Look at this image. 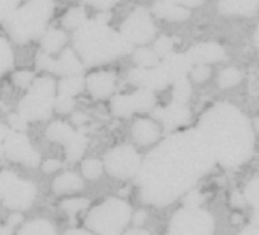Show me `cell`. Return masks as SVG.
Returning <instances> with one entry per match:
<instances>
[{
    "label": "cell",
    "mask_w": 259,
    "mask_h": 235,
    "mask_svg": "<svg viewBox=\"0 0 259 235\" xmlns=\"http://www.w3.org/2000/svg\"><path fill=\"white\" fill-rule=\"evenodd\" d=\"M83 187V181L80 179L79 175L76 173H62L61 176H58L55 181H53V191L58 193V194H67V193H74V191H79L82 190Z\"/></svg>",
    "instance_id": "7402d4cb"
},
{
    "label": "cell",
    "mask_w": 259,
    "mask_h": 235,
    "mask_svg": "<svg viewBox=\"0 0 259 235\" xmlns=\"http://www.w3.org/2000/svg\"><path fill=\"white\" fill-rule=\"evenodd\" d=\"M18 235H58L55 228L47 222V220H33V222H29L27 225H24Z\"/></svg>",
    "instance_id": "f1b7e54d"
},
{
    "label": "cell",
    "mask_w": 259,
    "mask_h": 235,
    "mask_svg": "<svg viewBox=\"0 0 259 235\" xmlns=\"http://www.w3.org/2000/svg\"><path fill=\"white\" fill-rule=\"evenodd\" d=\"M14 65V53L9 43L0 36V76Z\"/></svg>",
    "instance_id": "d6a6232c"
},
{
    "label": "cell",
    "mask_w": 259,
    "mask_h": 235,
    "mask_svg": "<svg viewBox=\"0 0 259 235\" xmlns=\"http://www.w3.org/2000/svg\"><path fill=\"white\" fill-rule=\"evenodd\" d=\"M64 146H65V155L68 161H77L87 149V138L82 134L76 132Z\"/></svg>",
    "instance_id": "4316f807"
},
{
    "label": "cell",
    "mask_w": 259,
    "mask_h": 235,
    "mask_svg": "<svg viewBox=\"0 0 259 235\" xmlns=\"http://www.w3.org/2000/svg\"><path fill=\"white\" fill-rule=\"evenodd\" d=\"M111 14L103 11L93 18H88L76 29L73 43L83 65L93 67L114 61L132 52L134 44L129 43L120 32L109 27Z\"/></svg>",
    "instance_id": "3957f363"
},
{
    "label": "cell",
    "mask_w": 259,
    "mask_h": 235,
    "mask_svg": "<svg viewBox=\"0 0 259 235\" xmlns=\"http://www.w3.org/2000/svg\"><path fill=\"white\" fill-rule=\"evenodd\" d=\"M35 64H36V68H38V70H42V71H50V73H53L55 59H53L50 55H47L46 52L39 50V52L36 53Z\"/></svg>",
    "instance_id": "8d00e7d4"
},
{
    "label": "cell",
    "mask_w": 259,
    "mask_h": 235,
    "mask_svg": "<svg viewBox=\"0 0 259 235\" xmlns=\"http://www.w3.org/2000/svg\"><path fill=\"white\" fill-rule=\"evenodd\" d=\"M83 70V64L77 53L73 49H65L58 59H55L53 73L61 74L62 77L67 76H80Z\"/></svg>",
    "instance_id": "e0dca14e"
},
{
    "label": "cell",
    "mask_w": 259,
    "mask_h": 235,
    "mask_svg": "<svg viewBox=\"0 0 259 235\" xmlns=\"http://www.w3.org/2000/svg\"><path fill=\"white\" fill-rule=\"evenodd\" d=\"M0 235H12V234H11V226H5V228H0Z\"/></svg>",
    "instance_id": "db71d44e"
},
{
    "label": "cell",
    "mask_w": 259,
    "mask_h": 235,
    "mask_svg": "<svg viewBox=\"0 0 259 235\" xmlns=\"http://www.w3.org/2000/svg\"><path fill=\"white\" fill-rule=\"evenodd\" d=\"M191 97V84L188 82L187 77L178 79L173 82V102L187 105V102Z\"/></svg>",
    "instance_id": "4dcf8cb0"
},
{
    "label": "cell",
    "mask_w": 259,
    "mask_h": 235,
    "mask_svg": "<svg viewBox=\"0 0 259 235\" xmlns=\"http://www.w3.org/2000/svg\"><path fill=\"white\" fill-rule=\"evenodd\" d=\"M17 181V176L11 172H2L0 173V198H3L9 188L14 185V182Z\"/></svg>",
    "instance_id": "60d3db41"
},
{
    "label": "cell",
    "mask_w": 259,
    "mask_h": 235,
    "mask_svg": "<svg viewBox=\"0 0 259 235\" xmlns=\"http://www.w3.org/2000/svg\"><path fill=\"white\" fill-rule=\"evenodd\" d=\"M83 2L94 6V8H97V9H100V11H108L114 5L118 3V0H83Z\"/></svg>",
    "instance_id": "ee69618b"
},
{
    "label": "cell",
    "mask_w": 259,
    "mask_h": 235,
    "mask_svg": "<svg viewBox=\"0 0 259 235\" xmlns=\"http://www.w3.org/2000/svg\"><path fill=\"white\" fill-rule=\"evenodd\" d=\"M129 81L144 90H162L165 88L168 84H171L168 73L165 71L164 65L159 62L156 67L152 68H135L129 73Z\"/></svg>",
    "instance_id": "7c38bea8"
},
{
    "label": "cell",
    "mask_w": 259,
    "mask_h": 235,
    "mask_svg": "<svg viewBox=\"0 0 259 235\" xmlns=\"http://www.w3.org/2000/svg\"><path fill=\"white\" fill-rule=\"evenodd\" d=\"M132 135L138 144L149 146V144H153L159 140L161 128L158 126L156 122H153L150 119H140L135 122V125L132 128Z\"/></svg>",
    "instance_id": "d6986e66"
},
{
    "label": "cell",
    "mask_w": 259,
    "mask_h": 235,
    "mask_svg": "<svg viewBox=\"0 0 259 235\" xmlns=\"http://www.w3.org/2000/svg\"><path fill=\"white\" fill-rule=\"evenodd\" d=\"M67 235H96V234H91V232H87V231H80V229H71V231H68Z\"/></svg>",
    "instance_id": "f5cc1de1"
},
{
    "label": "cell",
    "mask_w": 259,
    "mask_h": 235,
    "mask_svg": "<svg viewBox=\"0 0 259 235\" xmlns=\"http://www.w3.org/2000/svg\"><path fill=\"white\" fill-rule=\"evenodd\" d=\"M153 14L168 21H182L190 17V9L178 6L168 0H158L153 5Z\"/></svg>",
    "instance_id": "ffe728a7"
},
{
    "label": "cell",
    "mask_w": 259,
    "mask_h": 235,
    "mask_svg": "<svg viewBox=\"0 0 259 235\" xmlns=\"http://www.w3.org/2000/svg\"><path fill=\"white\" fill-rule=\"evenodd\" d=\"M56 85L49 76H41L33 79L29 87L27 94L18 103V114L26 122H39L50 117L55 108Z\"/></svg>",
    "instance_id": "8992f818"
},
{
    "label": "cell",
    "mask_w": 259,
    "mask_h": 235,
    "mask_svg": "<svg viewBox=\"0 0 259 235\" xmlns=\"http://www.w3.org/2000/svg\"><path fill=\"white\" fill-rule=\"evenodd\" d=\"M90 201L88 199H80V198H74V199H68L65 202H62V210L70 214V216H76L77 213L83 211L88 207Z\"/></svg>",
    "instance_id": "d590c367"
},
{
    "label": "cell",
    "mask_w": 259,
    "mask_h": 235,
    "mask_svg": "<svg viewBox=\"0 0 259 235\" xmlns=\"http://www.w3.org/2000/svg\"><path fill=\"white\" fill-rule=\"evenodd\" d=\"M87 11L82 6H76L67 11V14L62 18V24L68 29H79L87 21Z\"/></svg>",
    "instance_id": "f546056e"
},
{
    "label": "cell",
    "mask_w": 259,
    "mask_h": 235,
    "mask_svg": "<svg viewBox=\"0 0 259 235\" xmlns=\"http://www.w3.org/2000/svg\"><path fill=\"white\" fill-rule=\"evenodd\" d=\"M103 167H106L108 173H111L112 176L118 179H127L140 172L141 160L132 146L124 144L106 153Z\"/></svg>",
    "instance_id": "9c48e42d"
},
{
    "label": "cell",
    "mask_w": 259,
    "mask_h": 235,
    "mask_svg": "<svg viewBox=\"0 0 259 235\" xmlns=\"http://www.w3.org/2000/svg\"><path fill=\"white\" fill-rule=\"evenodd\" d=\"M134 61L138 64L140 68H152L156 67L161 61L153 49L149 47H140L134 52Z\"/></svg>",
    "instance_id": "83f0119b"
},
{
    "label": "cell",
    "mask_w": 259,
    "mask_h": 235,
    "mask_svg": "<svg viewBox=\"0 0 259 235\" xmlns=\"http://www.w3.org/2000/svg\"><path fill=\"white\" fill-rule=\"evenodd\" d=\"M165 68V71L168 73L170 76V81L171 84L178 79H182V77H187V74L191 71V68L194 67L193 62L190 61L188 55L187 53H171L170 56L164 58L162 62H161Z\"/></svg>",
    "instance_id": "ac0fdd59"
},
{
    "label": "cell",
    "mask_w": 259,
    "mask_h": 235,
    "mask_svg": "<svg viewBox=\"0 0 259 235\" xmlns=\"http://www.w3.org/2000/svg\"><path fill=\"white\" fill-rule=\"evenodd\" d=\"M255 43H256V46H258V49H259V24H258L256 32H255Z\"/></svg>",
    "instance_id": "11a10c76"
},
{
    "label": "cell",
    "mask_w": 259,
    "mask_h": 235,
    "mask_svg": "<svg viewBox=\"0 0 259 235\" xmlns=\"http://www.w3.org/2000/svg\"><path fill=\"white\" fill-rule=\"evenodd\" d=\"M3 153L9 160H14L27 167H36L39 163L38 152L33 150L27 137L21 132L8 131V134L3 140Z\"/></svg>",
    "instance_id": "8fae6325"
},
{
    "label": "cell",
    "mask_w": 259,
    "mask_h": 235,
    "mask_svg": "<svg viewBox=\"0 0 259 235\" xmlns=\"http://www.w3.org/2000/svg\"><path fill=\"white\" fill-rule=\"evenodd\" d=\"M156 97L153 91L140 88L131 94H118L112 97L111 108L118 117H129L135 112H146L155 108Z\"/></svg>",
    "instance_id": "30bf717a"
},
{
    "label": "cell",
    "mask_w": 259,
    "mask_h": 235,
    "mask_svg": "<svg viewBox=\"0 0 259 235\" xmlns=\"http://www.w3.org/2000/svg\"><path fill=\"white\" fill-rule=\"evenodd\" d=\"M76 134V131L65 122H55L47 128V138L53 143L65 144Z\"/></svg>",
    "instance_id": "cb8c5ba5"
},
{
    "label": "cell",
    "mask_w": 259,
    "mask_h": 235,
    "mask_svg": "<svg viewBox=\"0 0 259 235\" xmlns=\"http://www.w3.org/2000/svg\"><path fill=\"white\" fill-rule=\"evenodd\" d=\"M243 79V74L238 68L235 67H229V68H225L220 71L219 74V85L222 88H231V87H235L237 84H240Z\"/></svg>",
    "instance_id": "1f68e13d"
},
{
    "label": "cell",
    "mask_w": 259,
    "mask_h": 235,
    "mask_svg": "<svg viewBox=\"0 0 259 235\" xmlns=\"http://www.w3.org/2000/svg\"><path fill=\"white\" fill-rule=\"evenodd\" d=\"M120 33L132 44H147L156 35L155 23L146 8L134 9L123 21Z\"/></svg>",
    "instance_id": "ba28073f"
},
{
    "label": "cell",
    "mask_w": 259,
    "mask_h": 235,
    "mask_svg": "<svg viewBox=\"0 0 259 235\" xmlns=\"http://www.w3.org/2000/svg\"><path fill=\"white\" fill-rule=\"evenodd\" d=\"M74 108V99L73 97H68V96H62V94H58L56 99H55V109L61 114H67L70 112L71 109Z\"/></svg>",
    "instance_id": "ab89813d"
},
{
    "label": "cell",
    "mask_w": 259,
    "mask_h": 235,
    "mask_svg": "<svg viewBox=\"0 0 259 235\" xmlns=\"http://www.w3.org/2000/svg\"><path fill=\"white\" fill-rule=\"evenodd\" d=\"M23 220V217L20 216V214H12L11 217H9V225L11 226H15L17 223H20Z\"/></svg>",
    "instance_id": "816d5d0a"
},
{
    "label": "cell",
    "mask_w": 259,
    "mask_h": 235,
    "mask_svg": "<svg viewBox=\"0 0 259 235\" xmlns=\"http://www.w3.org/2000/svg\"><path fill=\"white\" fill-rule=\"evenodd\" d=\"M35 196H36V188L30 181L17 179L2 199L5 202V207L21 211L32 205Z\"/></svg>",
    "instance_id": "4fadbf2b"
},
{
    "label": "cell",
    "mask_w": 259,
    "mask_h": 235,
    "mask_svg": "<svg viewBox=\"0 0 259 235\" xmlns=\"http://www.w3.org/2000/svg\"><path fill=\"white\" fill-rule=\"evenodd\" d=\"M115 74L112 71H96L85 79V87L96 99H106L115 90Z\"/></svg>",
    "instance_id": "9a60e30c"
},
{
    "label": "cell",
    "mask_w": 259,
    "mask_h": 235,
    "mask_svg": "<svg viewBox=\"0 0 259 235\" xmlns=\"http://www.w3.org/2000/svg\"><path fill=\"white\" fill-rule=\"evenodd\" d=\"M153 117L158 119L167 131H175L190 122L191 112L187 105L171 102L165 108H156L153 111Z\"/></svg>",
    "instance_id": "5bb4252c"
},
{
    "label": "cell",
    "mask_w": 259,
    "mask_h": 235,
    "mask_svg": "<svg viewBox=\"0 0 259 235\" xmlns=\"http://www.w3.org/2000/svg\"><path fill=\"white\" fill-rule=\"evenodd\" d=\"M144 219H146V214H144L143 211H138V213L134 216V223L138 226V225H141V223L144 222Z\"/></svg>",
    "instance_id": "681fc988"
},
{
    "label": "cell",
    "mask_w": 259,
    "mask_h": 235,
    "mask_svg": "<svg viewBox=\"0 0 259 235\" xmlns=\"http://www.w3.org/2000/svg\"><path fill=\"white\" fill-rule=\"evenodd\" d=\"M190 74L196 82H203V81H206L209 77L211 70H209V65H194L191 68Z\"/></svg>",
    "instance_id": "b9f144b4"
},
{
    "label": "cell",
    "mask_w": 259,
    "mask_h": 235,
    "mask_svg": "<svg viewBox=\"0 0 259 235\" xmlns=\"http://www.w3.org/2000/svg\"><path fill=\"white\" fill-rule=\"evenodd\" d=\"M102 172H103V164L99 160L90 158L82 163V173H83L85 179H88V181H96L97 178H100Z\"/></svg>",
    "instance_id": "836d02e7"
},
{
    "label": "cell",
    "mask_w": 259,
    "mask_h": 235,
    "mask_svg": "<svg viewBox=\"0 0 259 235\" xmlns=\"http://www.w3.org/2000/svg\"><path fill=\"white\" fill-rule=\"evenodd\" d=\"M187 55H188L190 61L193 62V65H208L211 62L222 61L226 56L225 49L219 43L196 44L187 52Z\"/></svg>",
    "instance_id": "2e32d148"
},
{
    "label": "cell",
    "mask_w": 259,
    "mask_h": 235,
    "mask_svg": "<svg viewBox=\"0 0 259 235\" xmlns=\"http://www.w3.org/2000/svg\"><path fill=\"white\" fill-rule=\"evenodd\" d=\"M259 8V0H220L219 11L225 15H255Z\"/></svg>",
    "instance_id": "44dd1931"
},
{
    "label": "cell",
    "mask_w": 259,
    "mask_h": 235,
    "mask_svg": "<svg viewBox=\"0 0 259 235\" xmlns=\"http://www.w3.org/2000/svg\"><path fill=\"white\" fill-rule=\"evenodd\" d=\"M123 235H150V234H149L147 231L141 229V228H135V229H131V231L124 232Z\"/></svg>",
    "instance_id": "f907efd6"
},
{
    "label": "cell",
    "mask_w": 259,
    "mask_h": 235,
    "mask_svg": "<svg viewBox=\"0 0 259 235\" xmlns=\"http://www.w3.org/2000/svg\"><path fill=\"white\" fill-rule=\"evenodd\" d=\"M20 0H0V23H5L18 8Z\"/></svg>",
    "instance_id": "74e56055"
},
{
    "label": "cell",
    "mask_w": 259,
    "mask_h": 235,
    "mask_svg": "<svg viewBox=\"0 0 259 235\" xmlns=\"http://www.w3.org/2000/svg\"><path fill=\"white\" fill-rule=\"evenodd\" d=\"M240 235H259V228L258 226H249V228H246L244 231H241Z\"/></svg>",
    "instance_id": "c3c4849f"
},
{
    "label": "cell",
    "mask_w": 259,
    "mask_h": 235,
    "mask_svg": "<svg viewBox=\"0 0 259 235\" xmlns=\"http://www.w3.org/2000/svg\"><path fill=\"white\" fill-rule=\"evenodd\" d=\"M168 235H214V219L200 207H185L173 216Z\"/></svg>",
    "instance_id": "52a82bcc"
},
{
    "label": "cell",
    "mask_w": 259,
    "mask_h": 235,
    "mask_svg": "<svg viewBox=\"0 0 259 235\" xmlns=\"http://www.w3.org/2000/svg\"><path fill=\"white\" fill-rule=\"evenodd\" d=\"M244 201L253 208L252 223L259 228V178L252 179L244 190Z\"/></svg>",
    "instance_id": "484cf974"
},
{
    "label": "cell",
    "mask_w": 259,
    "mask_h": 235,
    "mask_svg": "<svg viewBox=\"0 0 259 235\" xmlns=\"http://www.w3.org/2000/svg\"><path fill=\"white\" fill-rule=\"evenodd\" d=\"M67 38H65V33L61 30V29H49L44 32L42 35V40H41V50L46 52L47 55H52V53H56L59 52L64 44H65Z\"/></svg>",
    "instance_id": "603a6c76"
},
{
    "label": "cell",
    "mask_w": 259,
    "mask_h": 235,
    "mask_svg": "<svg viewBox=\"0 0 259 235\" xmlns=\"http://www.w3.org/2000/svg\"><path fill=\"white\" fill-rule=\"evenodd\" d=\"M131 219V207L124 201L112 198L96 207L87 217L85 223L96 235H121V231L127 226Z\"/></svg>",
    "instance_id": "5b68a950"
},
{
    "label": "cell",
    "mask_w": 259,
    "mask_h": 235,
    "mask_svg": "<svg viewBox=\"0 0 259 235\" xmlns=\"http://www.w3.org/2000/svg\"><path fill=\"white\" fill-rule=\"evenodd\" d=\"M214 158L197 129L178 132L162 141L140 167L141 196L153 205H168L212 167Z\"/></svg>",
    "instance_id": "6da1fadb"
},
{
    "label": "cell",
    "mask_w": 259,
    "mask_h": 235,
    "mask_svg": "<svg viewBox=\"0 0 259 235\" xmlns=\"http://www.w3.org/2000/svg\"><path fill=\"white\" fill-rule=\"evenodd\" d=\"M53 11V0H27L5 21V27L14 41L27 43L44 35Z\"/></svg>",
    "instance_id": "277c9868"
},
{
    "label": "cell",
    "mask_w": 259,
    "mask_h": 235,
    "mask_svg": "<svg viewBox=\"0 0 259 235\" xmlns=\"http://www.w3.org/2000/svg\"><path fill=\"white\" fill-rule=\"evenodd\" d=\"M12 81L17 87L20 88H29L33 82V74L32 71H27V70H20V71H15L14 76H12Z\"/></svg>",
    "instance_id": "f35d334b"
},
{
    "label": "cell",
    "mask_w": 259,
    "mask_h": 235,
    "mask_svg": "<svg viewBox=\"0 0 259 235\" xmlns=\"http://www.w3.org/2000/svg\"><path fill=\"white\" fill-rule=\"evenodd\" d=\"M185 202H187V207H190V208H197V207L200 205V202H202V196H200V193H197V191H188V193H187Z\"/></svg>",
    "instance_id": "f6af8a7d"
},
{
    "label": "cell",
    "mask_w": 259,
    "mask_h": 235,
    "mask_svg": "<svg viewBox=\"0 0 259 235\" xmlns=\"http://www.w3.org/2000/svg\"><path fill=\"white\" fill-rule=\"evenodd\" d=\"M85 88V79L82 76H67L62 77L58 84V91L62 96L73 97L77 96Z\"/></svg>",
    "instance_id": "d4e9b609"
},
{
    "label": "cell",
    "mask_w": 259,
    "mask_h": 235,
    "mask_svg": "<svg viewBox=\"0 0 259 235\" xmlns=\"http://www.w3.org/2000/svg\"><path fill=\"white\" fill-rule=\"evenodd\" d=\"M173 47H175V43L171 38L168 36H159L156 41H155V46H153V50L155 53L158 55V58L164 59L167 56H170L173 53Z\"/></svg>",
    "instance_id": "e575fe53"
},
{
    "label": "cell",
    "mask_w": 259,
    "mask_h": 235,
    "mask_svg": "<svg viewBox=\"0 0 259 235\" xmlns=\"http://www.w3.org/2000/svg\"><path fill=\"white\" fill-rule=\"evenodd\" d=\"M168 2H171V3H175V5H178V6L187 8V9L196 8V6H199V5L203 3V0H168Z\"/></svg>",
    "instance_id": "7dc6e473"
},
{
    "label": "cell",
    "mask_w": 259,
    "mask_h": 235,
    "mask_svg": "<svg viewBox=\"0 0 259 235\" xmlns=\"http://www.w3.org/2000/svg\"><path fill=\"white\" fill-rule=\"evenodd\" d=\"M199 134L214 161L225 167H237L253 152V128L249 119L231 103H217L199 123Z\"/></svg>",
    "instance_id": "7a4b0ae2"
},
{
    "label": "cell",
    "mask_w": 259,
    "mask_h": 235,
    "mask_svg": "<svg viewBox=\"0 0 259 235\" xmlns=\"http://www.w3.org/2000/svg\"><path fill=\"white\" fill-rule=\"evenodd\" d=\"M61 167V163L58 161V160H47L46 163H42V170L46 172V173H53V172H56L58 169Z\"/></svg>",
    "instance_id": "bcb514c9"
},
{
    "label": "cell",
    "mask_w": 259,
    "mask_h": 235,
    "mask_svg": "<svg viewBox=\"0 0 259 235\" xmlns=\"http://www.w3.org/2000/svg\"><path fill=\"white\" fill-rule=\"evenodd\" d=\"M9 123L12 126V131H15V132H23L26 129V125H27V122L18 112L9 115Z\"/></svg>",
    "instance_id": "7bdbcfd3"
}]
</instances>
